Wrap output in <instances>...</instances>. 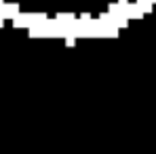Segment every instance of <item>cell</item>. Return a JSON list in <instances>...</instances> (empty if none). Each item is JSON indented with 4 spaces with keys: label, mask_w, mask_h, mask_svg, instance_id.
<instances>
[{
    "label": "cell",
    "mask_w": 156,
    "mask_h": 154,
    "mask_svg": "<svg viewBox=\"0 0 156 154\" xmlns=\"http://www.w3.org/2000/svg\"><path fill=\"white\" fill-rule=\"evenodd\" d=\"M150 2H152V6H154V4H156V0H150Z\"/></svg>",
    "instance_id": "6"
},
{
    "label": "cell",
    "mask_w": 156,
    "mask_h": 154,
    "mask_svg": "<svg viewBox=\"0 0 156 154\" xmlns=\"http://www.w3.org/2000/svg\"><path fill=\"white\" fill-rule=\"evenodd\" d=\"M0 27H4V19H0Z\"/></svg>",
    "instance_id": "5"
},
{
    "label": "cell",
    "mask_w": 156,
    "mask_h": 154,
    "mask_svg": "<svg viewBox=\"0 0 156 154\" xmlns=\"http://www.w3.org/2000/svg\"><path fill=\"white\" fill-rule=\"evenodd\" d=\"M135 6L146 15V13H152V2L150 0H135Z\"/></svg>",
    "instance_id": "2"
},
{
    "label": "cell",
    "mask_w": 156,
    "mask_h": 154,
    "mask_svg": "<svg viewBox=\"0 0 156 154\" xmlns=\"http://www.w3.org/2000/svg\"><path fill=\"white\" fill-rule=\"evenodd\" d=\"M116 4H118V6H127V4H129V0H118Z\"/></svg>",
    "instance_id": "4"
},
{
    "label": "cell",
    "mask_w": 156,
    "mask_h": 154,
    "mask_svg": "<svg viewBox=\"0 0 156 154\" xmlns=\"http://www.w3.org/2000/svg\"><path fill=\"white\" fill-rule=\"evenodd\" d=\"M76 45V38H66V47H74Z\"/></svg>",
    "instance_id": "3"
},
{
    "label": "cell",
    "mask_w": 156,
    "mask_h": 154,
    "mask_svg": "<svg viewBox=\"0 0 156 154\" xmlns=\"http://www.w3.org/2000/svg\"><path fill=\"white\" fill-rule=\"evenodd\" d=\"M55 21L61 23V26H68V23L76 21V15H74V13H57V15H55Z\"/></svg>",
    "instance_id": "1"
}]
</instances>
